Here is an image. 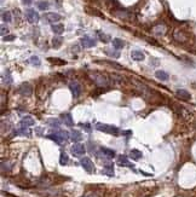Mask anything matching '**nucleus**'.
Listing matches in <instances>:
<instances>
[{"label": "nucleus", "instance_id": "obj_1", "mask_svg": "<svg viewBox=\"0 0 196 197\" xmlns=\"http://www.w3.org/2000/svg\"><path fill=\"white\" fill-rule=\"evenodd\" d=\"M47 138L52 139V140L56 141L57 144H62V143L67 141L68 139L70 138V134H69L67 131H57V132H53V133L49 134Z\"/></svg>", "mask_w": 196, "mask_h": 197}, {"label": "nucleus", "instance_id": "obj_2", "mask_svg": "<svg viewBox=\"0 0 196 197\" xmlns=\"http://www.w3.org/2000/svg\"><path fill=\"white\" fill-rule=\"evenodd\" d=\"M96 129H98L99 132H103V133H108V134H115L118 136L120 133V129L115 126H112V125H107V123H97L96 125Z\"/></svg>", "mask_w": 196, "mask_h": 197}, {"label": "nucleus", "instance_id": "obj_3", "mask_svg": "<svg viewBox=\"0 0 196 197\" xmlns=\"http://www.w3.org/2000/svg\"><path fill=\"white\" fill-rule=\"evenodd\" d=\"M91 79L93 80V82L99 86V87H105L109 85V79L104 75V74H99V73H92L91 74Z\"/></svg>", "mask_w": 196, "mask_h": 197}, {"label": "nucleus", "instance_id": "obj_4", "mask_svg": "<svg viewBox=\"0 0 196 197\" xmlns=\"http://www.w3.org/2000/svg\"><path fill=\"white\" fill-rule=\"evenodd\" d=\"M25 18H27V21H28L29 23L35 24V23H38V22H39L40 16H39V14H38L34 9H28V10L25 11Z\"/></svg>", "mask_w": 196, "mask_h": 197}, {"label": "nucleus", "instance_id": "obj_5", "mask_svg": "<svg viewBox=\"0 0 196 197\" xmlns=\"http://www.w3.org/2000/svg\"><path fill=\"white\" fill-rule=\"evenodd\" d=\"M80 164L87 173H93L95 172V166H93V162L91 161V158L82 157L80 160Z\"/></svg>", "mask_w": 196, "mask_h": 197}, {"label": "nucleus", "instance_id": "obj_6", "mask_svg": "<svg viewBox=\"0 0 196 197\" xmlns=\"http://www.w3.org/2000/svg\"><path fill=\"white\" fill-rule=\"evenodd\" d=\"M70 151H72V154H73L74 156L80 157V156H82V155L86 153V149H85V145H82V144H80V143H75V144L70 148Z\"/></svg>", "mask_w": 196, "mask_h": 197}, {"label": "nucleus", "instance_id": "obj_7", "mask_svg": "<svg viewBox=\"0 0 196 197\" xmlns=\"http://www.w3.org/2000/svg\"><path fill=\"white\" fill-rule=\"evenodd\" d=\"M18 93L22 96H30L33 93V87L30 86V83L24 82L18 87Z\"/></svg>", "mask_w": 196, "mask_h": 197}, {"label": "nucleus", "instance_id": "obj_8", "mask_svg": "<svg viewBox=\"0 0 196 197\" xmlns=\"http://www.w3.org/2000/svg\"><path fill=\"white\" fill-rule=\"evenodd\" d=\"M80 42H81L82 47H85V48H90V47H93L96 45V40L93 39V38H91V37H88V35L82 37L81 40H80Z\"/></svg>", "mask_w": 196, "mask_h": 197}, {"label": "nucleus", "instance_id": "obj_9", "mask_svg": "<svg viewBox=\"0 0 196 197\" xmlns=\"http://www.w3.org/2000/svg\"><path fill=\"white\" fill-rule=\"evenodd\" d=\"M69 88H70L72 95H73V97H74V98L80 97V95H81V86L79 85L78 82H75V81L70 82V83H69Z\"/></svg>", "mask_w": 196, "mask_h": 197}, {"label": "nucleus", "instance_id": "obj_10", "mask_svg": "<svg viewBox=\"0 0 196 197\" xmlns=\"http://www.w3.org/2000/svg\"><path fill=\"white\" fill-rule=\"evenodd\" d=\"M61 120L63 121V123H64V125H67V126H69V127L74 125L73 116H72V114H69V113H64V114H62V115H61Z\"/></svg>", "mask_w": 196, "mask_h": 197}, {"label": "nucleus", "instance_id": "obj_11", "mask_svg": "<svg viewBox=\"0 0 196 197\" xmlns=\"http://www.w3.org/2000/svg\"><path fill=\"white\" fill-rule=\"evenodd\" d=\"M34 123H35V121H34V118H32V116H24L20 122L21 127H27V128L33 126Z\"/></svg>", "mask_w": 196, "mask_h": 197}, {"label": "nucleus", "instance_id": "obj_12", "mask_svg": "<svg viewBox=\"0 0 196 197\" xmlns=\"http://www.w3.org/2000/svg\"><path fill=\"white\" fill-rule=\"evenodd\" d=\"M1 81H2V83L4 85H6V86H10L11 83H12V76H11V73H10V70H6L4 74H2V78H1Z\"/></svg>", "mask_w": 196, "mask_h": 197}, {"label": "nucleus", "instance_id": "obj_13", "mask_svg": "<svg viewBox=\"0 0 196 197\" xmlns=\"http://www.w3.org/2000/svg\"><path fill=\"white\" fill-rule=\"evenodd\" d=\"M46 20L49 21L50 23H56V22H58L62 17H61V15H58V14H55V12H49V14H46Z\"/></svg>", "mask_w": 196, "mask_h": 197}, {"label": "nucleus", "instance_id": "obj_14", "mask_svg": "<svg viewBox=\"0 0 196 197\" xmlns=\"http://www.w3.org/2000/svg\"><path fill=\"white\" fill-rule=\"evenodd\" d=\"M177 97L180 99H183V100H189V99L191 98V96H190V93L186 91V90H178L176 92Z\"/></svg>", "mask_w": 196, "mask_h": 197}, {"label": "nucleus", "instance_id": "obj_15", "mask_svg": "<svg viewBox=\"0 0 196 197\" xmlns=\"http://www.w3.org/2000/svg\"><path fill=\"white\" fill-rule=\"evenodd\" d=\"M51 29H52V32L55 33V34H57V35H61L63 32H64V24H62V23H55V24H52L51 25Z\"/></svg>", "mask_w": 196, "mask_h": 197}, {"label": "nucleus", "instance_id": "obj_16", "mask_svg": "<svg viewBox=\"0 0 196 197\" xmlns=\"http://www.w3.org/2000/svg\"><path fill=\"white\" fill-rule=\"evenodd\" d=\"M131 57L132 59H135V60H137V62H140V60H143L144 59V53L142 52V51H139V50H135V51H132L131 52Z\"/></svg>", "mask_w": 196, "mask_h": 197}, {"label": "nucleus", "instance_id": "obj_17", "mask_svg": "<svg viewBox=\"0 0 196 197\" xmlns=\"http://www.w3.org/2000/svg\"><path fill=\"white\" fill-rule=\"evenodd\" d=\"M118 164H120V166H123V167H133L132 164H131V162L127 160V157L126 156H123V155H121V156H119L118 157Z\"/></svg>", "mask_w": 196, "mask_h": 197}, {"label": "nucleus", "instance_id": "obj_18", "mask_svg": "<svg viewBox=\"0 0 196 197\" xmlns=\"http://www.w3.org/2000/svg\"><path fill=\"white\" fill-rule=\"evenodd\" d=\"M155 76H156V79L161 80V81H167L168 78H170V75L163 70H157L155 73Z\"/></svg>", "mask_w": 196, "mask_h": 197}, {"label": "nucleus", "instance_id": "obj_19", "mask_svg": "<svg viewBox=\"0 0 196 197\" xmlns=\"http://www.w3.org/2000/svg\"><path fill=\"white\" fill-rule=\"evenodd\" d=\"M104 173L109 177H113L114 176V166L113 163H107L104 164Z\"/></svg>", "mask_w": 196, "mask_h": 197}, {"label": "nucleus", "instance_id": "obj_20", "mask_svg": "<svg viewBox=\"0 0 196 197\" xmlns=\"http://www.w3.org/2000/svg\"><path fill=\"white\" fill-rule=\"evenodd\" d=\"M100 151L103 155H105L108 158H113L115 157V151L112 150V149H108V148H100Z\"/></svg>", "mask_w": 196, "mask_h": 197}, {"label": "nucleus", "instance_id": "obj_21", "mask_svg": "<svg viewBox=\"0 0 196 197\" xmlns=\"http://www.w3.org/2000/svg\"><path fill=\"white\" fill-rule=\"evenodd\" d=\"M113 46L116 48V50H121V48H123L125 47V42H123V40L119 39V38H115V39H113Z\"/></svg>", "mask_w": 196, "mask_h": 197}, {"label": "nucleus", "instance_id": "obj_22", "mask_svg": "<svg viewBox=\"0 0 196 197\" xmlns=\"http://www.w3.org/2000/svg\"><path fill=\"white\" fill-rule=\"evenodd\" d=\"M143 156V154H142V151H139L137 149H133V150H131L130 151V157L132 158V160H135V161H137L139 158H142Z\"/></svg>", "mask_w": 196, "mask_h": 197}, {"label": "nucleus", "instance_id": "obj_23", "mask_svg": "<svg viewBox=\"0 0 196 197\" xmlns=\"http://www.w3.org/2000/svg\"><path fill=\"white\" fill-rule=\"evenodd\" d=\"M15 136H27V137H29L30 136V131L27 127H21L20 129L15 131Z\"/></svg>", "mask_w": 196, "mask_h": 197}, {"label": "nucleus", "instance_id": "obj_24", "mask_svg": "<svg viewBox=\"0 0 196 197\" xmlns=\"http://www.w3.org/2000/svg\"><path fill=\"white\" fill-rule=\"evenodd\" d=\"M70 139H72L74 143H78V141H80V140L82 139V136H81V133H80L79 131H72V132H70Z\"/></svg>", "mask_w": 196, "mask_h": 197}, {"label": "nucleus", "instance_id": "obj_25", "mask_svg": "<svg viewBox=\"0 0 196 197\" xmlns=\"http://www.w3.org/2000/svg\"><path fill=\"white\" fill-rule=\"evenodd\" d=\"M68 161H69V157H68V155L64 153V151H61V156H59V163L62 164V166H65V164H68Z\"/></svg>", "mask_w": 196, "mask_h": 197}, {"label": "nucleus", "instance_id": "obj_26", "mask_svg": "<svg viewBox=\"0 0 196 197\" xmlns=\"http://www.w3.org/2000/svg\"><path fill=\"white\" fill-rule=\"evenodd\" d=\"M28 62H29L32 65H35V67H39L40 64H41V60H40V58L38 56H32Z\"/></svg>", "mask_w": 196, "mask_h": 197}, {"label": "nucleus", "instance_id": "obj_27", "mask_svg": "<svg viewBox=\"0 0 196 197\" xmlns=\"http://www.w3.org/2000/svg\"><path fill=\"white\" fill-rule=\"evenodd\" d=\"M1 20L4 21V22H6V23L11 22V14H10V11H2V14H1Z\"/></svg>", "mask_w": 196, "mask_h": 197}, {"label": "nucleus", "instance_id": "obj_28", "mask_svg": "<svg viewBox=\"0 0 196 197\" xmlns=\"http://www.w3.org/2000/svg\"><path fill=\"white\" fill-rule=\"evenodd\" d=\"M98 38H99L100 41H103V42H109V41H110V37L107 35V34H104V33H102V32H98Z\"/></svg>", "mask_w": 196, "mask_h": 197}, {"label": "nucleus", "instance_id": "obj_29", "mask_svg": "<svg viewBox=\"0 0 196 197\" xmlns=\"http://www.w3.org/2000/svg\"><path fill=\"white\" fill-rule=\"evenodd\" d=\"M38 7H39V10H42V11H45V10H47L49 9V2L47 1H44V0H41V1H38Z\"/></svg>", "mask_w": 196, "mask_h": 197}, {"label": "nucleus", "instance_id": "obj_30", "mask_svg": "<svg viewBox=\"0 0 196 197\" xmlns=\"http://www.w3.org/2000/svg\"><path fill=\"white\" fill-rule=\"evenodd\" d=\"M62 41H63V39H62L61 37H56V38H53V40H52V45H53V47H55V48H58L59 46L62 45Z\"/></svg>", "mask_w": 196, "mask_h": 197}, {"label": "nucleus", "instance_id": "obj_31", "mask_svg": "<svg viewBox=\"0 0 196 197\" xmlns=\"http://www.w3.org/2000/svg\"><path fill=\"white\" fill-rule=\"evenodd\" d=\"M49 60H50L51 63H53V64H57V65H64V64L67 63L65 60L59 59V58H49Z\"/></svg>", "mask_w": 196, "mask_h": 197}, {"label": "nucleus", "instance_id": "obj_32", "mask_svg": "<svg viewBox=\"0 0 196 197\" xmlns=\"http://www.w3.org/2000/svg\"><path fill=\"white\" fill-rule=\"evenodd\" d=\"M105 53H108L109 56L114 57V58H119L120 57V53L119 52H113V51H109V50H105Z\"/></svg>", "mask_w": 196, "mask_h": 197}, {"label": "nucleus", "instance_id": "obj_33", "mask_svg": "<svg viewBox=\"0 0 196 197\" xmlns=\"http://www.w3.org/2000/svg\"><path fill=\"white\" fill-rule=\"evenodd\" d=\"M80 126H81L86 132H91V126H90V123H81Z\"/></svg>", "mask_w": 196, "mask_h": 197}, {"label": "nucleus", "instance_id": "obj_34", "mask_svg": "<svg viewBox=\"0 0 196 197\" xmlns=\"http://www.w3.org/2000/svg\"><path fill=\"white\" fill-rule=\"evenodd\" d=\"M7 33H9V29H7V27H5V25L2 24V25H1V35L5 38V35H6Z\"/></svg>", "mask_w": 196, "mask_h": 197}, {"label": "nucleus", "instance_id": "obj_35", "mask_svg": "<svg viewBox=\"0 0 196 197\" xmlns=\"http://www.w3.org/2000/svg\"><path fill=\"white\" fill-rule=\"evenodd\" d=\"M33 1H34V0H22V2H23L24 5H32Z\"/></svg>", "mask_w": 196, "mask_h": 197}, {"label": "nucleus", "instance_id": "obj_36", "mask_svg": "<svg viewBox=\"0 0 196 197\" xmlns=\"http://www.w3.org/2000/svg\"><path fill=\"white\" fill-rule=\"evenodd\" d=\"M14 39H15V37H14V35H11V37H5V38H4L5 41H11V40H14Z\"/></svg>", "mask_w": 196, "mask_h": 197}, {"label": "nucleus", "instance_id": "obj_37", "mask_svg": "<svg viewBox=\"0 0 196 197\" xmlns=\"http://www.w3.org/2000/svg\"><path fill=\"white\" fill-rule=\"evenodd\" d=\"M85 197H97V196H96L95 194H87V195H86Z\"/></svg>", "mask_w": 196, "mask_h": 197}]
</instances>
